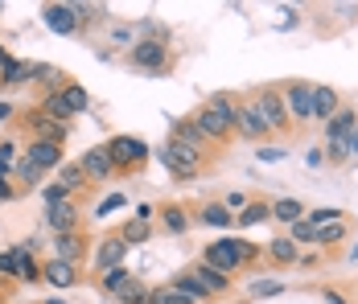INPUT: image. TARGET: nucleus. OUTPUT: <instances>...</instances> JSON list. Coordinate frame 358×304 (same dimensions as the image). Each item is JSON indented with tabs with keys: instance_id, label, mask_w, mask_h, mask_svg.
I'll return each mask as SVG.
<instances>
[{
	"instance_id": "1",
	"label": "nucleus",
	"mask_w": 358,
	"mask_h": 304,
	"mask_svg": "<svg viewBox=\"0 0 358 304\" xmlns=\"http://www.w3.org/2000/svg\"><path fill=\"white\" fill-rule=\"evenodd\" d=\"M259 255V247L255 243H248V238H218V243H210L206 247V268L222 271V275H231V271H239L243 263H251Z\"/></svg>"
},
{
	"instance_id": "2",
	"label": "nucleus",
	"mask_w": 358,
	"mask_h": 304,
	"mask_svg": "<svg viewBox=\"0 0 358 304\" xmlns=\"http://www.w3.org/2000/svg\"><path fill=\"white\" fill-rule=\"evenodd\" d=\"M358 128V111L350 107H338V115L325 120V144H329V161H346V144H350V132Z\"/></svg>"
},
{
	"instance_id": "3",
	"label": "nucleus",
	"mask_w": 358,
	"mask_h": 304,
	"mask_svg": "<svg viewBox=\"0 0 358 304\" xmlns=\"http://www.w3.org/2000/svg\"><path fill=\"white\" fill-rule=\"evenodd\" d=\"M157 161L173 173V177H181V181L198 177V169H202V157L189 152V148H181V144H173V140H165V144L157 148Z\"/></svg>"
},
{
	"instance_id": "4",
	"label": "nucleus",
	"mask_w": 358,
	"mask_h": 304,
	"mask_svg": "<svg viewBox=\"0 0 358 304\" xmlns=\"http://www.w3.org/2000/svg\"><path fill=\"white\" fill-rule=\"evenodd\" d=\"M111 161H115V173L120 169H141L144 161H148V144H144L141 136H115L108 144Z\"/></svg>"
},
{
	"instance_id": "5",
	"label": "nucleus",
	"mask_w": 358,
	"mask_h": 304,
	"mask_svg": "<svg viewBox=\"0 0 358 304\" xmlns=\"http://www.w3.org/2000/svg\"><path fill=\"white\" fill-rule=\"evenodd\" d=\"M132 66L148 70V74H161V70L169 66V50H165V41H157V37L136 41V45H132Z\"/></svg>"
},
{
	"instance_id": "6",
	"label": "nucleus",
	"mask_w": 358,
	"mask_h": 304,
	"mask_svg": "<svg viewBox=\"0 0 358 304\" xmlns=\"http://www.w3.org/2000/svg\"><path fill=\"white\" fill-rule=\"evenodd\" d=\"M255 111H259V120H264L268 132H285L288 128V111H285L280 91H259L255 95Z\"/></svg>"
},
{
	"instance_id": "7",
	"label": "nucleus",
	"mask_w": 358,
	"mask_h": 304,
	"mask_svg": "<svg viewBox=\"0 0 358 304\" xmlns=\"http://www.w3.org/2000/svg\"><path fill=\"white\" fill-rule=\"evenodd\" d=\"M78 169L87 173V181H103V177H111V173H115V161H111L108 144H103V148H99V144H95V148H87V152H83V161H78Z\"/></svg>"
},
{
	"instance_id": "8",
	"label": "nucleus",
	"mask_w": 358,
	"mask_h": 304,
	"mask_svg": "<svg viewBox=\"0 0 358 304\" xmlns=\"http://www.w3.org/2000/svg\"><path fill=\"white\" fill-rule=\"evenodd\" d=\"M280 99H285V111H288V115H296V120H313V87H305V82H292Z\"/></svg>"
},
{
	"instance_id": "9",
	"label": "nucleus",
	"mask_w": 358,
	"mask_h": 304,
	"mask_svg": "<svg viewBox=\"0 0 358 304\" xmlns=\"http://www.w3.org/2000/svg\"><path fill=\"white\" fill-rule=\"evenodd\" d=\"M45 25L54 34H78L83 17H78V4H50L45 8Z\"/></svg>"
},
{
	"instance_id": "10",
	"label": "nucleus",
	"mask_w": 358,
	"mask_h": 304,
	"mask_svg": "<svg viewBox=\"0 0 358 304\" xmlns=\"http://www.w3.org/2000/svg\"><path fill=\"white\" fill-rule=\"evenodd\" d=\"M74 222H78V205H74L71 198H66V202L45 205V226H50V231H58V235H71Z\"/></svg>"
},
{
	"instance_id": "11",
	"label": "nucleus",
	"mask_w": 358,
	"mask_h": 304,
	"mask_svg": "<svg viewBox=\"0 0 358 304\" xmlns=\"http://www.w3.org/2000/svg\"><path fill=\"white\" fill-rule=\"evenodd\" d=\"M25 161L34 165V169H58L62 165V144H45V140H34L29 148H25Z\"/></svg>"
},
{
	"instance_id": "12",
	"label": "nucleus",
	"mask_w": 358,
	"mask_h": 304,
	"mask_svg": "<svg viewBox=\"0 0 358 304\" xmlns=\"http://www.w3.org/2000/svg\"><path fill=\"white\" fill-rule=\"evenodd\" d=\"M194 128L202 132V140H215V144H222V140L231 136V128H227V124L218 120L210 107H198V111H194Z\"/></svg>"
},
{
	"instance_id": "13",
	"label": "nucleus",
	"mask_w": 358,
	"mask_h": 304,
	"mask_svg": "<svg viewBox=\"0 0 358 304\" xmlns=\"http://www.w3.org/2000/svg\"><path fill=\"white\" fill-rule=\"evenodd\" d=\"M124 251H128V243L120 235H111L99 243V251H95V271H111V268H120L124 263Z\"/></svg>"
},
{
	"instance_id": "14",
	"label": "nucleus",
	"mask_w": 358,
	"mask_h": 304,
	"mask_svg": "<svg viewBox=\"0 0 358 304\" xmlns=\"http://www.w3.org/2000/svg\"><path fill=\"white\" fill-rule=\"evenodd\" d=\"M29 132H34V140H45V144H62L71 128H66V124H54V120H45L41 111H34V115H29Z\"/></svg>"
},
{
	"instance_id": "15",
	"label": "nucleus",
	"mask_w": 358,
	"mask_h": 304,
	"mask_svg": "<svg viewBox=\"0 0 358 304\" xmlns=\"http://www.w3.org/2000/svg\"><path fill=\"white\" fill-rule=\"evenodd\" d=\"M173 144H181V148H189V152L202 157V132L194 128V120H173Z\"/></svg>"
},
{
	"instance_id": "16",
	"label": "nucleus",
	"mask_w": 358,
	"mask_h": 304,
	"mask_svg": "<svg viewBox=\"0 0 358 304\" xmlns=\"http://www.w3.org/2000/svg\"><path fill=\"white\" fill-rule=\"evenodd\" d=\"M338 91L334 87H313V120H329V115H338Z\"/></svg>"
},
{
	"instance_id": "17",
	"label": "nucleus",
	"mask_w": 358,
	"mask_h": 304,
	"mask_svg": "<svg viewBox=\"0 0 358 304\" xmlns=\"http://www.w3.org/2000/svg\"><path fill=\"white\" fill-rule=\"evenodd\" d=\"M41 275H45L54 288H71L74 280H78V268H74V263H62V259H50V263L41 268Z\"/></svg>"
},
{
	"instance_id": "18",
	"label": "nucleus",
	"mask_w": 358,
	"mask_h": 304,
	"mask_svg": "<svg viewBox=\"0 0 358 304\" xmlns=\"http://www.w3.org/2000/svg\"><path fill=\"white\" fill-rule=\"evenodd\" d=\"M206 107L215 111L227 128H235V124H239V103L231 99V95H222V91H218V95H210V99H206Z\"/></svg>"
},
{
	"instance_id": "19",
	"label": "nucleus",
	"mask_w": 358,
	"mask_h": 304,
	"mask_svg": "<svg viewBox=\"0 0 358 304\" xmlns=\"http://www.w3.org/2000/svg\"><path fill=\"white\" fill-rule=\"evenodd\" d=\"M235 128L248 136V140H259V136L268 132L264 120H259V111H255V103H243V107H239V124H235Z\"/></svg>"
},
{
	"instance_id": "20",
	"label": "nucleus",
	"mask_w": 358,
	"mask_h": 304,
	"mask_svg": "<svg viewBox=\"0 0 358 304\" xmlns=\"http://www.w3.org/2000/svg\"><path fill=\"white\" fill-rule=\"evenodd\" d=\"M37 111H41L45 120H54V124H66V128H71V107H66V99H62V91H58V95H45Z\"/></svg>"
},
{
	"instance_id": "21",
	"label": "nucleus",
	"mask_w": 358,
	"mask_h": 304,
	"mask_svg": "<svg viewBox=\"0 0 358 304\" xmlns=\"http://www.w3.org/2000/svg\"><path fill=\"white\" fill-rule=\"evenodd\" d=\"M58 185H62L66 194H78V189L87 185V173L78 169V161H62V165H58Z\"/></svg>"
},
{
	"instance_id": "22",
	"label": "nucleus",
	"mask_w": 358,
	"mask_h": 304,
	"mask_svg": "<svg viewBox=\"0 0 358 304\" xmlns=\"http://www.w3.org/2000/svg\"><path fill=\"white\" fill-rule=\"evenodd\" d=\"M54 247H58V259H62V263H78V259H83V251H87V243H83V235H58V243H54Z\"/></svg>"
},
{
	"instance_id": "23",
	"label": "nucleus",
	"mask_w": 358,
	"mask_h": 304,
	"mask_svg": "<svg viewBox=\"0 0 358 304\" xmlns=\"http://www.w3.org/2000/svg\"><path fill=\"white\" fill-rule=\"evenodd\" d=\"M268 218H272V205L268 202H248L235 214V226H259V222H268Z\"/></svg>"
},
{
	"instance_id": "24",
	"label": "nucleus",
	"mask_w": 358,
	"mask_h": 304,
	"mask_svg": "<svg viewBox=\"0 0 358 304\" xmlns=\"http://www.w3.org/2000/svg\"><path fill=\"white\" fill-rule=\"evenodd\" d=\"M29 78H34V62H17V58H13V62L4 66V74H0V87H25Z\"/></svg>"
},
{
	"instance_id": "25",
	"label": "nucleus",
	"mask_w": 358,
	"mask_h": 304,
	"mask_svg": "<svg viewBox=\"0 0 358 304\" xmlns=\"http://www.w3.org/2000/svg\"><path fill=\"white\" fill-rule=\"evenodd\" d=\"M194 280H198V284H202L206 292H227V288H231V275H222V271L206 268V263H202V268L194 271Z\"/></svg>"
},
{
	"instance_id": "26",
	"label": "nucleus",
	"mask_w": 358,
	"mask_h": 304,
	"mask_svg": "<svg viewBox=\"0 0 358 304\" xmlns=\"http://www.w3.org/2000/svg\"><path fill=\"white\" fill-rule=\"evenodd\" d=\"M272 218H280V222H301L305 218V205L296 202V198H280V202H272Z\"/></svg>"
},
{
	"instance_id": "27",
	"label": "nucleus",
	"mask_w": 358,
	"mask_h": 304,
	"mask_svg": "<svg viewBox=\"0 0 358 304\" xmlns=\"http://www.w3.org/2000/svg\"><path fill=\"white\" fill-rule=\"evenodd\" d=\"M268 255H272V263L288 268V263H296V243L292 238H272L268 243Z\"/></svg>"
},
{
	"instance_id": "28",
	"label": "nucleus",
	"mask_w": 358,
	"mask_h": 304,
	"mask_svg": "<svg viewBox=\"0 0 358 304\" xmlns=\"http://www.w3.org/2000/svg\"><path fill=\"white\" fill-rule=\"evenodd\" d=\"M202 222H206V226H222V231H231L235 214H231L222 202H210V205H202Z\"/></svg>"
},
{
	"instance_id": "29",
	"label": "nucleus",
	"mask_w": 358,
	"mask_h": 304,
	"mask_svg": "<svg viewBox=\"0 0 358 304\" xmlns=\"http://www.w3.org/2000/svg\"><path fill=\"white\" fill-rule=\"evenodd\" d=\"M120 238H124L128 247H132V243H148V238H152V226H148V218H132V222L120 231Z\"/></svg>"
},
{
	"instance_id": "30",
	"label": "nucleus",
	"mask_w": 358,
	"mask_h": 304,
	"mask_svg": "<svg viewBox=\"0 0 358 304\" xmlns=\"http://www.w3.org/2000/svg\"><path fill=\"white\" fill-rule=\"evenodd\" d=\"M62 99H66V107H71V115H78V111H87L91 107V99H87V91L78 87V82H66V91H62Z\"/></svg>"
},
{
	"instance_id": "31",
	"label": "nucleus",
	"mask_w": 358,
	"mask_h": 304,
	"mask_svg": "<svg viewBox=\"0 0 358 304\" xmlns=\"http://www.w3.org/2000/svg\"><path fill=\"white\" fill-rule=\"evenodd\" d=\"M346 231H350V226H346V218H334V222L317 226V243H325V247H329V243H342Z\"/></svg>"
},
{
	"instance_id": "32",
	"label": "nucleus",
	"mask_w": 358,
	"mask_h": 304,
	"mask_svg": "<svg viewBox=\"0 0 358 304\" xmlns=\"http://www.w3.org/2000/svg\"><path fill=\"white\" fill-rule=\"evenodd\" d=\"M128 280H132V275H128L124 268H111V271H103V292H111V296H120V292L128 288Z\"/></svg>"
},
{
	"instance_id": "33",
	"label": "nucleus",
	"mask_w": 358,
	"mask_h": 304,
	"mask_svg": "<svg viewBox=\"0 0 358 304\" xmlns=\"http://www.w3.org/2000/svg\"><path fill=\"white\" fill-rule=\"evenodd\" d=\"M185 226H189L185 210H181V205H165V231H173V235H185Z\"/></svg>"
},
{
	"instance_id": "34",
	"label": "nucleus",
	"mask_w": 358,
	"mask_h": 304,
	"mask_svg": "<svg viewBox=\"0 0 358 304\" xmlns=\"http://www.w3.org/2000/svg\"><path fill=\"white\" fill-rule=\"evenodd\" d=\"M173 288H178V292H185L189 301H202V296H210V292H206V288H202L194 275H178V280H173Z\"/></svg>"
},
{
	"instance_id": "35",
	"label": "nucleus",
	"mask_w": 358,
	"mask_h": 304,
	"mask_svg": "<svg viewBox=\"0 0 358 304\" xmlns=\"http://www.w3.org/2000/svg\"><path fill=\"white\" fill-rule=\"evenodd\" d=\"M296 238H301V243H317V231L301 218V222H292V243H296Z\"/></svg>"
},
{
	"instance_id": "36",
	"label": "nucleus",
	"mask_w": 358,
	"mask_h": 304,
	"mask_svg": "<svg viewBox=\"0 0 358 304\" xmlns=\"http://www.w3.org/2000/svg\"><path fill=\"white\" fill-rule=\"evenodd\" d=\"M157 301H161V304H194L185 292H178V288H161V292H157Z\"/></svg>"
},
{
	"instance_id": "37",
	"label": "nucleus",
	"mask_w": 358,
	"mask_h": 304,
	"mask_svg": "<svg viewBox=\"0 0 358 304\" xmlns=\"http://www.w3.org/2000/svg\"><path fill=\"white\" fill-rule=\"evenodd\" d=\"M17 268H21L17 251H4V255H0V275H17Z\"/></svg>"
},
{
	"instance_id": "38",
	"label": "nucleus",
	"mask_w": 358,
	"mask_h": 304,
	"mask_svg": "<svg viewBox=\"0 0 358 304\" xmlns=\"http://www.w3.org/2000/svg\"><path fill=\"white\" fill-rule=\"evenodd\" d=\"M41 198H45V205H54V202H66L71 194H66L62 185H45V194H41Z\"/></svg>"
},
{
	"instance_id": "39",
	"label": "nucleus",
	"mask_w": 358,
	"mask_h": 304,
	"mask_svg": "<svg viewBox=\"0 0 358 304\" xmlns=\"http://www.w3.org/2000/svg\"><path fill=\"white\" fill-rule=\"evenodd\" d=\"M17 177H21V181H29V185H34V181H41V169H34V165H29V161H21V165H17Z\"/></svg>"
},
{
	"instance_id": "40",
	"label": "nucleus",
	"mask_w": 358,
	"mask_h": 304,
	"mask_svg": "<svg viewBox=\"0 0 358 304\" xmlns=\"http://www.w3.org/2000/svg\"><path fill=\"white\" fill-rule=\"evenodd\" d=\"M8 198H17V189L8 185V169H0V202H8Z\"/></svg>"
},
{
	"instance_id": "41",
	"label": "nucleus",
	"mask_w": 358,
	"mask_h": 304,
	"mask_svg": "<svg viewBox=\"0 0 358 304\" xmlns=\"http://www.w3.org/2000/svg\"><path fill=\"white\" fill-rule=\"evenodd\" d=\"M120 205H124V194H111V198H103V202H99V218H103L108 210H120Z\"/></svg>"
},
{
	"instance_id": "42",
	"label": "nucleus",
	"mask_w": 358,
	"mask_h": 304,
	"mask_svg": "<svg viewBox=\"0 0 358 304\" xmlns=\"http://www.w3.org/2000/svg\"><path fill=\"white\" fill-rule=\"evenodd\" d=\"M13 148H17V144H8V140L0 144V169H13Z\"/></svg>"
},
{
	"instance_id": "43",
	"label": "nucleus",
	"mask_w": 358,
	"mask_h": 304,
	"mask_svg": "<svg viewBox=\"0 0 358 304\" xmlns=\"http://www.w3.org/2000/svg\"><path fill=\"white\" fill-rule=\"evenodd\" d=\"M227 210H231V214H239V210H243V205H248V198H243V194H231V198H227Z\"/></svg>"
},
{
	"instance_id": "44",
	"label": "nucleus",
	"mask_w": 358,
	"mask_h": 304,
	"mask_svg": "<svg viewBox=\"0 0 358 304\" xmlns=\"http://www.w3.org/2000/svg\"><path fill=\"white\" fill-rule=\"evenodd\" d=\"M272 292H280V284L272 280V284H255V296H272Z\"/></svg>"
},
{
	"instance_id": "45",
	"label": "nucleus",
	"mask_w": 358,
	"mask_h": 304,
	"mask_svg": "<svg viewBox=\"0 0 358 304\" xmlns=\"http://www.w3.org/2000/svg\"><path fill=\"white\" fill-rule=\"evenodd\" d=\"M346 152H350V157H358V128L350 132V144H346Z\"/></svg>"
},
{
	"instance_id": "46",
	"label": "nucleus",
	"mask_w": 358,
	"mask_h": 304,
	"mask_svg": "<svg viewBox=\"0 0 358 304\" xmlns=\"http://www.w3.org/2000/svg\"><path fill=\"white\" fill-rule=\"evenodd\" d=\"M136 304H161V301H157V292H148V288H144V296Z\"/></svg>"
},
{
	"instance_id": "47",
	"label": "nucleus",
	"mask_w": 358,
	"mask_h": 304,
	"mask_svg": "<svg viewBox=\"0 0 358 304\" xmlns=\"http://www.w3.org/2000/svg\"><path fill=\"white\" fill-rule=\"evenodd\" d=\"M8 62H13V58H8V50L0 45V74H4V66H8Z\"/></svg>"
},
{
	"instance_id": "48",
	"label": "nucleus",
	"mask_w": 358,
	"mask_h": 304,
	"mask_svg": "<svg viewBox=\"0 0 358 304\" xmlns=\"http://www.w3.org/2000/svg\"><path fill=\"white\" fill-rule=\"evenodd\" d=\"M325 301H329V304H346L342 296H338V292H325Z\"/></svg>"
},
{
	"instance_id": "49",
	"label": "nucleus",
	"mask_w": 358,
	"mask_h": 304,
	"mask_svg": "<svg viewBox=\"0 0 358 304\" xmlns=\"http://www.w3.org/2000/svg\"><path fill=\"white\" fill-rule=\"evenodd\" d=\"M8 115H13V107H8V103H0V120H8Z\"/></svg>"
}]
</instances>
